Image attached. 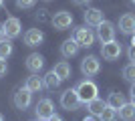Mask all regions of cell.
Instances as JSON below:
<instances>
[{
  "mask_svg": "<svg viewBox=\"0 0 135 121\" xmlns=\"http://www.w3.org/2000/svg\"><path fill=\"white\" fill-rule=\"evenodd\" d=\"M77 93H79V99H81V103H89V101H93V99L97 97V93H99V89H97V85L93 83V81L89 79H85L81 81L79 85H77Z\"/></svg>",
  "mask_w": 135,
  "mask_h": 121,
  "instance_id": "6da1fadb",
  "label": "cell"
},
{
  "mask_svg": "<svg viewBox=\"0 0 135 121\" xmlns=\"http://www.w3.org/2000/svg\"><path fill=\"white\" fill-rule=\"evenodd\" d=\"M81 99H79V93L77 89H67V91L61 95V107L67 111H77L81 107Z\"/></svg>",
  "mask_w": 135,
  "mask_h": 121,
  "instance_id": "7a4b0ae2",
  "label": "cell"
},
{
  "mask_svg": "<svg viewBox=\"0 0 135 121\" xmlns=\"http://www.w3.org/2000/svg\"><path fill=\"white\" fill-rule=\"evenodd\" d=\"M73 38L77 40V45H79V46L89 49V46H93V42H95V32H93L91 28H87V26H77Z\"/></svg>",
  "mask_w": 135,
  "mask_h": 121,
  "instance_id": "3957f363",
  "label": "cell"
},
{
  "mask_svg": "<svg viewBox=\"0 0 135 121\" xmlns=\"http://www.w3.org/2000/svg\"><path fill=\"white\" fill-rule=\"evenodd\" d=\"M0 26H2V32H4V36L8 40H10V38H16V36L20 35V30H22V24H20V20H18L16 16L6 18Z\"/></svg>",
  "mask_w": 135,
  "mask_h": 121,
  "instance_id": "277c9868",
  "label": "cell"
},
{
  "mask_svg": "<svg viewBox=\"0 0 135 121\" xmlns=\"http://www.w3.org/2000/svg\"><path fill=\"white\" fill-rule=\"evenodd\" d=\"M34 113H36V119H45L49 121L52 115H55V103H52L51 99H40L36 107H34Z\"/></svg>",
  "mask_w": 135,
  "mask_h": 121,
  "instance_id": "5b68a950",
  "label": "cell"
},
{
  "mask_svg": "<svg viewBox=\"0 0 135 121\" xmlns=\"http://www.w3.org/2000/svg\"><path fill=\"white\" fill-rule=\"evenodd\" d=\"M97 38L101 40L103 45L115 40V24L109 22V20H103V22L97 26Z\"/></svg>",
  "mask_w": 135,
  "mask_h": 121,
  "instance_id": "8992f818",
  "label": "cell"
},
{
  "mask_svg": "<svg viewBox=\"0 0 135 121\" xmlns=\"http://www.w3.org/2000/svg\"><path fill=\"white\" fill-rule=\"evenodd\" d=\"M81 71H83V75H87V77L97 75V73L101 71V61L97 57H93V55H89V57H85L83 61H81Z\"/></svg>",
  "mask_w": 135,
  "mask_h": 121,
  "instance_id": "52a82bcc",
  "label": "cell"
},
{
  "mask_svg": "<svg viewBox=\"0 0 135 121\" xmlns=\"http://www.w3.org/2000/svg\"><path fill=\"white\" fill-rule=\"evenodd\" d=\"M30 103H32V91H28L26 87H22V89H18L14 93V107L16 109L24 111L30 107Z\"/></svg>",
  "mask_w": 135,
  "mask_h": 121,
  "instance_id": "ba28073f",
  "label": "cell"
},
{
  "mask_svg": "<svg viewBox=\"0 0 135 121\" xmlns=\"http://www.w3.org/2000/svg\"><path fill=\"white\" fill-rule=\"evenodd\" d=\"M101 55H103L105 61H117V59L121 57V45H119L117 40H111L107 45H103Z\"/></svg>",
  "mask_w": 135,
  "mask_h": 121,
  "instance_id": "9c48e42d",
  "label": "cell"
},
{
  "mask_svg": "<svg viewBox=\"0 0 135 121\" xmlns=\"http://www.w3.org/2000/svg\"><path fill=\"white\" fill-rule=\"evenodd\" d=\"M71 24H73V14L67 12V10H61L52 16V26H55L56 30H65V28H69Z\"/></svg>",
  "mask_w": 135,
  "mask_h": 121,
  "instance_id": "30bf717a",
  "label": "cell"
},
{
  "mask_svg": "<svg viewBox=\"0 0 135 121\" xmlns=\"http://www.w3.org/2000/svg\"><path fill=\"white\" fill-rule=\"evenodd\" d=\"M45 40V32L40 28H30L24 32V45L26 46H38Z\"/></svg>",
  "mask_w": 135,
  "mask_h": 121,
  "instance_id": "8fae6325",
  "label": "cell"
},
{
  "mask_svg": "<svg viewBox=\"0 0 135 121\" xmlns=\"http://www.w3.org/2000/svg\"><path fill=\"white\" fill-rule=\"evenodd\" d=\"M45 67V57L38 55V52H32V55H28L26 57V69L30 73H36L38 75V71Z\"/></svg>",
  "mask_w": 135,
  "mask_h": 121,
  "instance_id": "7c38bea8",
  "label": "cell"
},
{
  "mask_svg": "<svg viewBox=\"0 0 135 121\" xmlns=\"http://www.w3.org/2000/svg\"><path fill=\"white\" fill-rule=\"evenodd\" d=\"M83 18H85V22L89 24V26H99V24L105 20V18H103V12L99 10V8H87L85 14H83Z\"/></svg>",
  "mask_w": 135,
  "mask_h": 121,
  "instance_id": "4fadbf2b",
  "label": "cell"
},
{
  "mask_svg": "<svg viewBox=\"0 0 135 121\" xmlns=\"http://www.w3.org/2000/svg\"><path fill=\"white\" fill-rule=\"evenodd\" d=\"M119 30L123 35H133L135 32V14H123L119 18Z\"/></svg>",
  "mask_w": 135,
  "mask_h": 121,
  "instance_id": "5bb4252c",
  "label": "cell"
},
{
  "mask_svg": "<svg viewBox=\"0 0 135 121\" xmlns=\"http://www.w3.org/2000/svg\"><path fill=\"white\" fill-rule=\"evenodd\" d=\"M79 49H81V46L77 45V40H75V38H67L61 45V52H62V57H67V59L69 57H75V55L79 52Z\"/></svg>",
  "mask_w": 135,
  "mask_h": 121,
  "instance_id": "9a60e30c",
  "label": "cell"
},
{
  "mask_svg": "<svg viewBox=\"0 0 135 121\" xmlns=\"http://www.w3.org/2000/svg\"><path fill=\"white\" fill-rule=\"evenodd\" d=\"M105 107H107V101H103V99H99V97H95L93 101H89V103H87V109H89V113H91V115H95V117L101 115Z\"/></svg>",
  "mask_w": 135,
  "mask_h": 121,
  "instance_id": "2e32d148",
  "label": "cell"
},
{
  "mask_svg": "<svg viewBox=\"0 0 135 121\" xmlns=\"http://www.w3.org/2000/svg\"><path fill=\"white\" fill-rule=\"evenodd\" d=\"M125 103H127V101H125L123 93H111L107 97V107H111V109H115V111H119Z\"/></svg>",
  "mask_w": 135,
  "mask_h": 121,
  "instance_id": "e0dca14e",
  "label": "cell"
},
{
  "mask_svg": "<svg viewBox=\"0 0 135 121\" xmlns=\"http://www.w3.org/2000/svg\"><path fill=\"white\" fill-rule=\"evenodd\" d=\"M55 75L59 77L61 81H65V79H69L71 77V65L67 63V61H59V63L55 65Z\"/></svg>",
  "mask_w": 135,
  "mask_h": 121,
  "instance_id": "ac0fdd59",
  "label": "cell"
},
{
  "mask_svg": "<svg viewBox=\"0 0 135 121\" xmlns=\"http://www.w3.org/2000/svg\"><path fill=\"white\" fill-rule=\"evenodd\" d=\"M28 89V91H32V93H38L42 87H45V83H42V79H40L36 73H32L30 77H26V85H24Z\"/></svg>",
  "mask_w": 135,
  "mask_h": 121,
  "instance_id": "d6986e66",
  "label": "cell"
},
{
  "mask_svg": "<svg viewBox=\"0 0 135 121\" xmlns=\"http://www.w3.org/2000/svg\"><path fill=\"white\" fill-rule=\"evenodd\" d=\"M117 113H119V117L123 121H133L135 119V105L133 103H125Z\"/></svg>",
  "mask_w": 135,
  "mask_h": 121,
  "instance_id": "ffe728a7",
  "label": "cell"
},
{
  "mask_svg": "<svg viewBox=\"0 0 135 121\" xmlns=\"http://www.w3.org/2000/svg\"><path fill=\"white\" fill-rule=\"evenodd\" d=\"M42 83H45L46 89H56V87L61 85V79L55 75V71H49V73L42 77Z\"/></svg>",
  "mask_w": 135,
  "mask_h": 121,
  "instance_id": "44dd1931",
  "label": "cell"
},
{
  "mask_svg": "<svg viewBox=\"0 0 135 121\" xmlns=\"http://www.w3.org/2000/svg\"><path fill=\"white\" fill-rule=\"evenodd\" d=\"M10 55H12V42H10L8 38L0 40V59H2V61H6Z\"/></svg>",
  "mask_w": 135,
  "mask_h": 121,
  "instance_id": "7402d4cb",
  "label": "cell"
},
{
  "mask_svg": "<svg viewBox=\"0 0 135 121\" xmlns=\"http://www.w3.org/2000/svg\"><path fill=\"white\" fill-rule=\"evenodd\" d=\"M121 75H123V79H125V81H129V83H135V63H131V65H127V67H123Z\"/></svg>",
  "mask_w": 135,
  "mask_h": 121,
  "instance_id": "603a6c76",
  "label": "cell"
},
{
  "mask_svg": "<svg viewBox=\"0 0 135 121\" xmlns=\"http://www.w3.org/2000/svg\"><path fill=\"white\" fill-rule=\"evenodd\" d=\"M99 119H101V121H117V111L111 109V107H105L103 113L99 115Z\"/></svg>",
  "mask_w": 135,
  "mask_h": 121,
  "instance_id": "cb8c5ba5",
  "label": "cell"
},
{
  "mask_svg": "<svg viewBox=\"0 0 135 121\" xmlns=\"http://www.w3.org/2000/svg\"><path fill=\"white\" fill-rule=\"evenodd\" d=\"M36 0H16V6L18 8H30Z\"/></svg>",
  "mask_w": 135,
  "mask_h": 121,
  "instance_id": "d4e9b609",
  "label": "cell"
},
{
  "mask_svg": "<svg viewBox=\"0 0 135 121\" xmlns=\"http://www.w3.org/2000/svg\"><path fill=\"white\" fill-rule=\"evenodd\" d=\"M127 57H129L131 63H135V45H131V46H129V51H127Z\"/></svg>",
  "mask_w": 135,
  "mask_h": 121,
  "instance_id": "484cf974",
  "label": "cell"
},
{
  "mask_svg": "<svg viewBox=\"0 0 135 121\" xmlns=\"http://www.w3.org/2000/svg\"><path fill=\"white\" fill-rule=\"evenodd\" d=\"M6 71H8V67H6V61H2V59H0V77H4V75H6Z\"/></svg>",
  "mask_w": 135,
  "mask_h": 121,
  "instance_id": "4316f807",
  "label": "cell"
},
{
  "mask_svg": "<svg viewBox=\"0 0 135 121\" xmlns=\"http://www.w3.org/2000/svg\"><path fill=\"white\" fill-rule=\"evenodd\" d=\"M129 93H131V103L135 105V83H131V91Z\"/></svg>",
  "mask_w": 135,
  "mask_h": 121,
  "instance_id": "83f0119b",
  "label": "cell"
},
{
  "mask_svg": "<svg viewBox=\"0 0 135 121\" xmlns=\"http://www.w3.org/2000/svg\"><path fill=\"white\" fill-rule=\"evenodd\" d=\"M73 2H75L77 6H85V4H89L91 0H73Z\"/></svg>",
  "mask_w": 135,
  "mask_h": 121,
  "instance_id": "f1b7e54d",
  "label": "cell"
},
{
  "mask_svg": "<svg viewBox=\"0 0 135 121\" xmlns=\"http://www.w3.org/2000/svg\"><path fill=\"white\" fill-rule=\"evenodd\" d=\"M83 121H97V119H95V115H91V113H89V115L85 117V119H83Z\"/></svg>",
  "mask_w": 135,
  "mask_h": 121,
  "instance_id": "f546056e",
  "label": "cell"
},
{
  "mask_svg": "<svg viewBox=\"0 0 135 121\" xmlns=\"http://www.w3.org/2000/svg\"><path fill=\"white\" fill-rule=\"evenodd\" d=\"M49 121H62V119H61V117H59V115H56V113H55V115H52V117H51V119H49Z\"/></svg>",
  "mask_w": 135,
  "mask_h": 121,
  "instance_id": "4dcf8cb0",
  "label": "cell"
},
{
  "mask_svg": "<svg viewBox=\"0 0 135 121\" xmlns=\"http://www.w3.org/2000/svg\"><path fill=\"white\" fill-rule=\"evenodd\" d=\"M6 36H4V32H2V26H0V40H4Z\"/></svg>",
  "mask_w": 135,
  "mask_h": 121,
  "instance_id": "1f68e13d",
  "label": "cell"
},
{
  "mask_svg": "<svg viewBox=\"0 0 135 121\" xmlns=\"http://www.w3.org/2000/svg\"><path fill=\"white\" fill-rule=\"evenodd\" d=\"M131 45H135V32H133V38H131Z\"/></svg>",
  "mask_w": 135,
  "mask_h": 121,
  "instance_id": "d6a6232c",
  "label": "cell"
},
{
  "mask_svg": "<svg viewBox=\"0 0 135 121\" xmlns=\"http://www.w3.org/2000/svg\"><path fill=\"white\" fill-rule=\"evenodd\" d=\"M2 6H4V0H0V8H2Z\"/></svg>",
  "mask_w": 135,
  "mask_h": 121,
  "instance_id": "836d02e7",
  "label": "cell"
},
{
  "mask_svg": "<svg viewBox=\"0 0 135 121\" xmlns=\"http://www.w3.org/2000/svg\"><path fill=\"white\" fill-rule=\"evenodd\" d=\"M0 121H4V115H2V113H0Z\"/></svg>",
  "mask_w": 135,
  "mask_h": 121,
  "instance_id": "e575fe53",
  "label": "cell"
},
{
  "mask_svg": "<svg viewBox=\"0 0 135 121\" xmlns=\"http://www.w3.org/2000/svg\"><path fill=\"white\" fill-rule=\"evenodd\" d=\"M34 121H45V119H34Z\"/></svg>",
  "mask_w": 135,
  "mask_h": 121,
  "instance_id": "d590c367",
  "label": "cell"
},
{
  "mask_svg": "<svg viewBox=\"0 0 135 121\" xmlns=\"http://www.w3.org/2000/svg\"><path fill=\"white\" fill-rule=\"evenodd\" d=\"M131 4H135V0H131Z\"/></svg>",
  "mask_w": 135,
  "mask_h": 121,
  "instance_id": "8d00e7d4",
  "label": "cell"
}]
</instances>
